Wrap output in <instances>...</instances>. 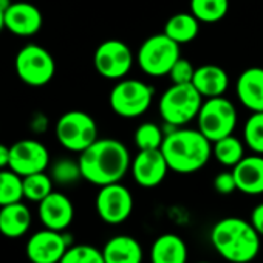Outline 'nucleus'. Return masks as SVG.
<instances>
[{"label":"nucleus","instance_id":"obj_1","mask_svg":"<svg viewBox=\"0 0 263 263\" xmlns=\"http://www.w3.org/2000/svg\"><path fill=\"white\" fill-rule=\"evenodd\" d=\"M82 178L95 186L119 183L130 171L132 157L125 144L115 138H98L79 154Z\"/></svg>","mask_w":263,"mask_h":263},{"label":"nucleus","instance_id":"obj_2","mask_svg":"<svg viewBox=\"0 0 263 263\" xmlns=\"http://www.w3.org/2000/svg\"><path fill=\"white\" fill-rule=\"evenodd\" d=\"M161 152L169 169L177 174H194L212 157V143L197 128L174 127L166 134Z\"/></svg>","mask_w":263,"mask_h":263},{"label":"nucleus","instance_id":"obj_3","mask_svg":"<svg viewBox=\"0 0 263 263\" xmlns=\"http://www.w3.org/2000/svg\"><path fill=\"white\" fill-rule=\"evenodd\" d=\"M260 235L251 221L240 217H226L211 231V243L217 254L231 263H249L260 252Z\"/></svg>","mask_w":263,"mask_h":263},{"label":"nucleus","instance_id":"obj_4","mask_svg":"<svg viewBox=\"0 0 263 263\" xmlns=\"http://www.w3.org/2000/svg\"><path fill=\"white\" fill-rule=\"evenodd\" d=\"M203 105V96L194 84H172L160 98L161 119L171 127H181L195 119Z\"/></svg>","mask_w":263,"mask_h":263},{"label":"nucleus","instance_id":"obj_5","mask_svg":"<svg viewBox=\"0 0 263 263\" xmlns=\"http://www.w3.org/2000/svg\"><path fill=\"white\" fill-rule=\"evenodd\" d=\"M154 88L140 79H119L110 91L111 110L127 119L144 115L154 101Z\"/></svg>","mask_w":263,"mask_h":263},{"label":"nucleus","instance_id":"obj_6","mask_svg":"<svg viewBox=\"0 0 263 263\" xmlns=\"http://www.w3.org/2000/svg\"><path fill=\"white\" fill-rule=\"evenodd\" d=\"M54 132L59 144L64 149L76 154L84 152L98 140L96 121L88 113L81 110H71L64 113L58 119Z\"/></svg>","mask_w":263,"mask_h":263},{"label":"nucleus","instance_id":"obj_7","mask_svg":"<svg viewBox=\"0 0 263 263\" xmlns=\"http://www.w3.org/2000/svg\"><path fill=\"white\" fill-rule=\"evenodd\" d=\"M237 119L238 118L235 105L223 96L208 98L206 101H203V105L197 116L198 130L211 143L232 135L237 125Z\"/></svg>","mask_w":263,"mask_h":263},{"label":"nucleus","instance_id":"obj_8","mask_svg":"<svg viewBox=\"0 0 263 263\" xmlns=\"http://www.w3.org/2000/svg\"><path fill=\"white\" fill-rule=\"evenodd\" d=\"M14 70L24 84L30 87H44L54 78L56 62L47 48L37 44H28L16 54Z\"/></svg>","mask_w":263,"mask_h":263},{"label":"nucleus","instance_id":"obj_9","mask_svg":"<svg viewBox=\"0 0 263 263\" xmlns=\"http://www.w3.org/2000/svg\"><path fill=\"white\" fill-rule=\"evenodd\" d=\"M180 58V44L164 33L147 37L138 50L140 68L154 78L169 74L171 68Z\"/></svg>","mask_w":263,"mask_h":263},{"label":"nucleus","instance_id":"obj_10","mask_svg":"<svg viewBox=\"0 0 263 263\" xmlns=\"http://www.w3.org/2000/svg\"><path fill=\"white\" fill-rule=\"evenodd\" d=\"M93 65L96 71L110 81L124 79L134 65V53L119 39L104 41L95 51Z\"/></svg>","mask_w":263,"mask_h":263},{"label":"nucleus","instance_id":"obj_11","mask_svg":"<svg viewBox=\"0 0 263 263\" xmlns=\"http://www.w3.org/2000/svg\"><path fill=\"white\" fill-rule=\"evenodd\" d=\"M95 206L102 221L107 224H121L128 220L134 211V195L121 181L105 184L99 187Z\"/></svg>","mask_w":263,"mask_h":263},{"label":"nucleus","instance_id":"obj_12","mask_svg":"<svg viewBox=\"0 0 263 263\" xmlns=\"http://www.w3.org/2000/svg\"><path fill=\"white\" fill-rule=\"evenodd\" d=\"M71 243L73 238L67 232L45 228L28 238L25 254L31 263H59Z\"/></svg>","mask_w":263,"mask_h":263},{"label":"nucleus","instance_id":"obj_13","mask_svg":"<svg viewBox=\"0 0 263 263\" xmlns=\"http://www.w3.org/2000/svg\"><path fill=\"white\" fill-rule=\"evenodd\" d=\"M50 166V152L45 144L37 140H21L10 146V169L27 177L37 172H45Z\"/></svg>","mask_w":263,"mask_h":263},{"label":"nucleus","instance_id":"obj_14","mask_svg":"<svg viewBox=\"0 0 263 263\" xmlns=\"http://www.w3.org/2000/svg\"><path fill=\"white\" fill-rule=\"evenodd\" d=\"M169 171V164L161 149L140 151L130 164V172L137 184L147 189L161 184Z\"/></svg>","mask_w":263,"mask_h":263},{"label":"nucleus","instance_id":"obj_15","mask_svg":"<svg viewBox=\"0 0 263 263\" xmlns=\"http://www.w3.org/2000/svg\"><path fill=\"white\" fill-rule=\"evenodd\" d=\"M44 16L30 2H13L5 10V30L19 37H31L42 28Z\"/></svg>","mask_w":263,"mask_h":263},{"label":"nucleus","instance_id":"obj_16","mask_svg":"<svg viewBox=\"0 0 263 263\" xmlns=\"http://www.w3.org/2000/svg\"><path fill=\"white\" fill-rule=\"evenodd\" d=\"M37 215L47 229L65 232L74 218V206L71 200L62 192H51L41 203H37Z\"/></svg>","mask_w":263,"mask_h":263},{"label":"nucleus","instance_id":"obj_17","mask_svg":"<svg viewBox=\"0 0 263 263\" xmlns=\"http://www.w3.org/2000/svg\"><path fill=\"white\" fill-rule=\"evenodd\" d=\"M237 183V191L246 195L263 194V155L254 154L243 157L240 163L232 167Z\"/></svg>","mask_w":263,"mask_h":263},{"label":"nucleus","instance_id":"obj_18","mask_svg":"<svg viewBox=\"0 0 263 263\" xmlns=\"http://www.w3.org/2000/svg\"><path fill=\"white\" fill-rule=\"evenodd\" d=\"M237 98L243 107L254 111H263V68H246L237 79Z\"/></svg>","mask_w":263,"mask_h":263},{"label":"nucleus","instance_id":"obj_19","mask_svg":"<svg viewBox=\"0 0 263 263\" xmlns=\"http://www.w3.org/2000/svg\"><path fill=\"white\" fill-rule=\"evenodd\" d=\"M105 263H143L141 243L132 235H115L102 248Z\"/></svg>","mask_w":263,"mask_h":263},{"label":"nucleus","instance_id":"obj_20","mask_svg":"<svg viewBox=\"0 0 263 263\" xmlns=\"http://www.w3.org/2000/svg\"><path fill=\"white\" fill-rule=\"evenodd\" d=\"M192 84L203 98H217L226 93L229 87V76L220 65L206 64L195 68Z\"/></svg>","mask_w":263,"mask_h":263},{"label":"nucleus","instance_id":"obj_21","mask_svg":"<svg viewBox=\"0 0 263 263\" xmlns=\"http://www.w3.org/2000/svg\"><path fill=\"white\" fill-rule=\"evenodd\" d=\"M31 228V211L22 203H11L0 208V234L8 238H19Z\"/></svg>","mask_w":263,"mask_h":263},{"label":"nucleus","instance_id":"obj_22","mask_svg":"<svg viewBox=\"0 0 263 263\" xmlns=\"http://www.w3.org/2000/svg\"><path fill=\"white\" fill-rule=\"evenodd\" d=\"M151 263H187V246L177 234L160 235L151 248Z\"/></svg>","mask_w":263,"mask_h":263},{"label":"nucleus","instance_id":"obj_23","mask_svg":"<svg viewBox=\"0 0 263 263\" xmlns=\"http://www.w3.org/2000/svg\"><path fill=\"white\" fill-rule=\"evenodd\" d=\"M200 21L192 13L174 14L164 25V34L177 44H189L200 33Z\"/></svg>","mask_w":263,"mask_h":263},{"label":"nucleus","instance_id":"obj_24","mask_svg":"<svg viewBox=\"0 0 263 263\" xmlns=\"http://www.w3.org/2000/svg\"><path fill=\"white\" fill-rule=\"evenodd\" d=\"M212 144L214 158L224 167H234L245 157V146L234 135H228L221 140H217Z\"/></svg>","mask_w":263,"mask_h":263},{"label":"nucleus","instance_id":"obj_25","mask_svg":"<svg viewBox=\"0 0 263 263\" xmlns=\"http://www.w3.org/2000/svg\"><path fill=\"white\" fill-rule=\"evenodd\" d=\"M229 11V0H191V13L203 24H215Z\"/></svg>","mask_w":263,"mask_h":263},{"label":"nucleus","instance_id":"obj_26","mask_svg":"<svg viewBox=\"0 0 263 263\" xmlns=\"http://www.w3.org/2000/svg\"><path fill=\"white\" fill-rule=\"evenodd\" d=\"M24 198V183L22 177L14 171L0 169V208L22 201Z\"/></svg>","mask_w":263,"mask_h":263},{"label":"nucleus","instance_id":"obj_27","mask_svg":"<svg viewBox=\"0 0 263 263\" xmlns=\"http://www.w3.org/2000/svg\"><path fill=\"white\" fill-rule=\"evenodd\" d=\"M24 183V198L33 203H41L45 197H48L53 192V178L45 172L31 174L27 177H22Z\"/></svg>","mask_w":263,"mask_h":263},{"label":"nucleus","instance_id":"obj_28","mask_svg":"<svg viewBox=\"0 0 263 263\" xmlns=\"http://www.w3.org/2000/svg\"><path fill=\"white\" fill-rule=\"evenodd\" d=\"M166 134L155 122H143L135 130V144L140 151L161 149Z\"/></svg>","mask_w":263,"mask_h":263},{"label":"nucleus","instance_id":"obj_29","mask_svg":"<svg viewBox=\"0 0 263 263\" xmlns=\"http://www.w3.org/2000/svg\"><path fill=\"white\" fill-rule=\"evenodd\" d=\"M245 144L258 155H263V111H254L243 127Z\"/></svg>","mask_w":263,"mask_h":263},{"label":"nucleus","instance_id":"obj_30","mask_svg":"<svg viewBox=\"0 0 263 263\" xmlns=\"http://www.w3.org/2000/svg\"><path fill=\"white\" fill-rule=\"evenodd\" d=\"M50 177L53 178L54 183H58L61 186L74 184L76 181H79L82 178L79 161H74L71 158H61V160L54 161L51 166V171H50Z\"/></svg>","mask_w":263,"mask_h":263},{"label":"nucleus","instance_id":"obj_31","mask_svg":"<svg viewBox=\"0 0 263 263\" xmlns=\"http://www.w3.org/2000/svg\"><path fill=\"white\" fill-rule=\"evenodd\" d=\"M59 263H105L102 251L91 245H71Z\"/></svg>","mask_w":263,"mask_h":263},{"label":"nucleus","instance_id":"obj_32","mask_svg":"<svg viewBox=\"0 0 263 263\" xmlns=\"http://www.w3.org/2000/svg\"><path fill=\"white\" fill-rule=\"evenodd\" d=\"M194 74H195L194 65L183 58H180L169 71V78L172 84H192Z\"/></svg>","mask_w":263,"mask_h":263},{"label":"nucleus","instance_id":"obj_33","mask_svg":"<svg viewBox=\"0 0 263 263\" xmlns=\"http://www.w3.org/2000/svg\"><path fill=\"white\" fill-rule=\"evenodd\" d=\"M214 187L220 195H231L232 192H235L237 191V183H235L232 171L231 172H228V171L220 172L214 178Z\"/></svg>","mask_w":263,"mask_h":263},{"label":"nucleus","instance_id":"obj_34","mask_svg":"<svg viewBox=\"0 0 263 263\" xmlns=\"http://www.w3.org/2000/svg\"><path fill=\"white\" fill-rule=\"evenodd\" d=\"M249 221H251V224L254 226V229L258 232V235L263 237V203H258V204L252 209Z\"/></svg>","mask_w":263,"mask_h":263},{"label":"nucleus","instance_id":"obj_35","mask_svg":"<svg viewBox=\"0 0 263 263\" xmlns=\"http://www.w3.org/2000/svg\"><path fill=\"white\" fill-rule=\"evenodd\" d=\"M47 127H48V121L44 115H36L30 122V128L34 134H42V132L47 130Z\"/></svg>","mask_w":263,"mask_h":263},{"label":"nucleus","instance_id":"obj_36","mask_svg":"<svg viewBox=\"0 0 263 263\" xmlns=\"http://www.w3.org/2000/svg\"><path fill=\"white\" fill-rule=\"evenodd\" d=\"M10 166V147L0 143V169H7Z\"/></svg>","mask_w":263,"mask_h":263},{"label":"nucleus","instance_id":"obj_37","mask_svg":"<svg viewBox=\"0 0 263 263\" xmlns=\"http://www.w3.org/2000/svg\"><path fill=\"white\" fill-rule=\"evenodd\" d=\"M5 30V11L0 8V31Z\"/></svg>","mask_w":263,"mask_h":263},{"label":"nucleus","instance_id":"obj_38","mask_svg":"<svg viewBox=\"0 0 263 263\" xmlns=\"http://www.w3.org/2000/svg\"><path fill=\"white\" fill-rule=\"evenodd\" d=\"M198 263H211V261H198Z\"/></svg>","mask_w":263,"mask_h":263}]
</instances>
